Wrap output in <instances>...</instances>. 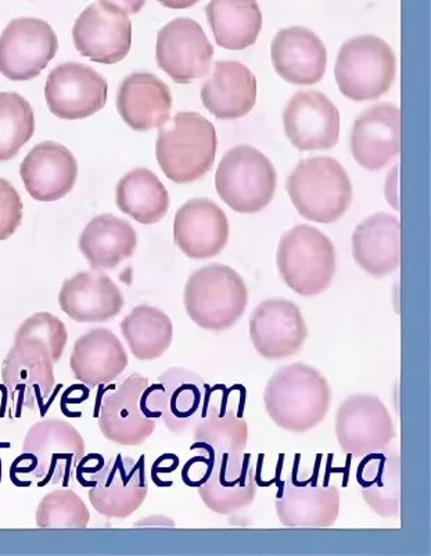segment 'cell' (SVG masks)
<instances>
[{"label":"cell","instance_id":"1","mask_svg":"<svg viewBox=\"0 0 431 556\" xmlns=\"http://www.w3.org/2000/svg\"><path fill=\"white\" fill-rule=\"evenodd\" d=\"M332 403L328 379L318 369L294 363L277 370L264 392L268 417L292 433H307L324 422Z\"/></svg>","mask_w":431,"mask_h":556},{"label":"cell","instance_id":"2","mask_svg":"<svg viewBox=\"0 0 431 556\" xmlns=\"http://www.w3.org/2000/svg\"><path fill=\"white\" fill-rule=\"evenodd\" d=\"M217 149L213 123L202 114L183 112L160 128L155 157L165 177L175 184H190L210 173Z\"/></svg>","mask_w":431,"mask_h":556},{"label":"cell","instance_id":"3","mask_svg":"<svg viewBox=\"0 0 431 556\" xmlns=\"http://www.w3.org/2000/svg\"><path fill=\"white\" fill-rule=\"evenodd\" d=\"M183 304L189 318L199 328L224 332L243 317L249 304V290L233 268L210 264L190 275Z\"/></svg>","mask_w":431,"mask_h":556},{"label":"cell","instance_id":"4","mask_svg":"<svg viewBox=\"0 0 431 556\" xmlns=\"http://www.w3.org/2000/svg\"><path fill=\"white\" fill-rule=\"evenodd\" d=\"M286 189L299 214L319 224L343 217L353 200V185L343 165L332 157H310L297 164Z\"/></svg>","mask_w":431,"mask_h":556},{"label":"cell","instance_id":"5","mask_svg":"<svg viewBox=\"0 0 431 556\" xmlns=\"http://www.w3.org/2000/svg\"><path fill=\"white\" fill-rule=\"evenodd\" d=\"M85 457L81 433L67 420H39L25 434L20 473L38 485L68 484Z\"/></svg>","mask_w":431,"mask_h":556},{"label":"cell","instance_id":"6","mask_svg":"<svg viewBox=\"0 0 431 556\" xmlns=\"http://www.w3.org/2000/svg\"><path fill=\"white\" fill-rule=\"evenodd\" d=\"M277 264L280 277L294 293L315 298L330 288L335 275L332 240L309 225H297L280 239Z\"/></svg>","mask_w":431,"mask_h":556},{"label":"cell","instance_id":"7","mask_svg":"<svg viewBox=\"0 0 431 556\" xmlns=\"http://www.w3.org/2000/svg\"><path fill=\"white\" fill-rule=\"evenodd\" d=\"M397 74L394 50L382 38L360 35L345 42L335 60V83L354 102H368L389 92Z\"/></svg>","mask_w":431,"mask_h":556},{"label":"cell","instance_id":"8","mask_svg":"<svg viewBox=\"0 0 431 556\" xmlns=\"http://www.w3.org/2000/svg\"><path fill=\"white\" fill-rule=\"evenodd\" d=\"M277 169L270 160L250 144H239L220 160L215 188L233 212L254 214L272 202Z\"/></svg>","mask_w":431,"mask_h":556},{"label":"cell","instance_id":"9","mask_svg":"<svg viewBox=\"0 0 431 556\" xmlns=\"http://www.w3.org/2000/svg\"><path fill=\"white\" fill-rule=\"evenodd\" d=\"M149 379L132 372L100 395V432L114 444L138 447L152 438L157 418L148 404Z\"/></svg>","mask_w":431,"mask_h":556},{"label":"cell","instance_id":"10","mask_svg":"<svg viewBox=\"0 0 431 556\" xmlns=\"http://www.w3.org/2000/svg\"><path fill=\"white\" fill-rule=\"evenodd\" d=\"M52 354L41 339L14 336L13 348L2 364V382L20 407L38 409L56 389Z\"/></svg>","mask_w":431,"mask_h":556},{"label":"cell","instance_id":"11","mask_svg":"<svg viewBox=\"0 0 431 556\" xmlns=\"http://www.w3.org/2000/svg\"><path fill=\"white\" fill-rule=\"evenodd\" d=\"M334 432L340 448L357 458L389 447L397 435L383 401L368 393L350 395L340 404Z\"/></svg>","mask_w":431,"mask_h":556},{"label":"cell","instance_id":"12","mask_svg":"<svg viewBox=\"0 0 431 556\" xmlns=\"http://www.w3.org/2000/svg\"><path fill=\"white\" fill-rule=\"evenodd\" d=\"M210 390L199 374L174 367L160 375L148 388V404L155 418L175 434L187 432L202 417L210 401Z\"/></svg>","mask_w":431,"mask_h":556},{"label":"cell","instance_id":"13","mask_svg":"<svg viewBox=\"0 0 431 556\" xmlns=\"http://www.w3.org/2000/svg\"><path fill=\"white\" fill-rule=\"evenodd\" d=\"M58 35L43 20L22 17L0 35V74L10 81L37 78L56 56Z\"/></svg>","mask_w":431,"mask_h":556},{"label":"cell","instance_id":"14","mask_svg":"<svg viewBox=\"0 0 431 556\" xmlns=\"http://www.w3.org/2000/svg\"><path fill=\"white\" fill-rule=\"evenodd\" d=\"M203 463L198 491L205 507L218 515H232L253 504L257 483L252 455L218 454L203 457Z\"/></svg>","mask_w":431,"mask_h":556},{"label":"cell","instance_id":"15","mask_svg":"<svg viewBox=\"0 0 431 556\" xmlns=\"http://www.w3.org/2000/svg\"><path fill=\"white\" fill-rule=\"evenodd\" d=\"M213 56V45L192 18H175L159 33L155 59L174 83L190 84L205 77Z\"/></svg>","mask_w":431,"mask_h":556},{"label":"cell","instance_id":"16","mask_svg":"<svg viewBox=\"0 0 431 556\" xmlns=\"http://www.w3.org/2000/svg\"><path fill=\"white\" fill-rule=\"evenodd\" d=\"M148 493L144 458L135 460L119 454L94 472L89 501L109 519H127L142 507Z\"/></svg>","mask_w":431,"mask_h":556},{"label":"cell","instance_id":"17","mask_svg":"<svg viewBox=\"0 0 431 556\" xmlns=\"http://www.w3.org/2000/svg\"><path fill=\"white\" fill-rule=\"evenodd\" d=\"M250 339L265 359L293 357L308 339L299 305L288 299H269L255 307L249 323Z\"/></svg>","mask_w":431,"mask_h":556},{"label":"cell","instance_id":"18","mask_svg":"<svg viewBox=\"0 0 431 556\" xmlns=\"http://www.w3.org/2000/svg\"><path fill=\"white\" fill-rule=\"evenodd\" d=\"M109 84L92 67L81 63L60 64L49 74L45 99L50 112L62 119H84L107 102Z\"/></svg>","mask_w":431,"mask_h":556},{"label":"cell","instance_id":"19","mask_svg":"<svg viewBox=\"0 0 431 556\" xmlns=\"http://www.w3.org/2000/svg\"><path fill=\"white\" fill-rule=\"evenodd\" d=\"M275 508L286 528H330L339 519L340 490L338 485L320 482L315 476L299 479L295 467L292 478L280 489Z\"/></svg>","mask_w":431,"mask_h":556},{"label":"cell","instance_id":"20","mask_svg":"<svg viewBox=\"0 0 431 556\" xmlns=\"http://www.w3.org/2000/svg\"><path fill=\"white\" fill-rule=\"evenodd\" d=\"M283 127L286 137L300 152L328 150L339 142L340 113L326 94L303 90L289 100Z\"/></svg>","mask_w":431,"mask_h":556},{"label":"cell","instance_id":"21","mask_svg":"<svg viewBox=\"0 0 431 556\" xmlns=\"http://www.w3.org/2000/svg\"><path fill=\"white\" fill-rule=\"evenodd\" d=\"M73 38L84 58L100 64H117L128 56L132 23L127 14L92 3L75 22Z\"/></svg>","mask_w":431,"mask_h":556},{"label":"cell","instance_id":"22","mask_svg":"<svg viewBox=\"0 0 431 556\" xmlns=\"http://www.w3.org/2000/svg\"><path fill=\"white\" fill-rule=\"evenodd\" d=\"M174 240L189 258L215 257L228 244V217L212 200H189L175 215Z\"/></svg>","mask_w":431,"mask_h":556},{"label":"cell","instance_id":"23","mask_svg":"<svg viewBox=\"0 0 431 556\" xmlns=\"http://www.w3.org/2000/svg\"><path fill=\"white\" fill-rule=\"evenodd\" d=\"M401 150V112L391 103L365 110L351 132V153L360 167L379 172Z\"/></svg>","mask_w":431,"mask_h":556},{"label":"cell","instance_id":"24","mask_svg":"<svg viewBox=\"0 0 431 556\" xmlns=\"http://www.w3.org/2000/svg\"><path fill=\"white\" fill-rule=\"evenodd\" d=\"M59 305L75 323H107L122 314L124 295L107 275L84 270L65 280L60 289Z\"/></svg>","mask_w":431,"mask_h":556},{"label":"cell","instance_id":"25","mask_svg":"<svg viewBox=\"0 0 431 556\" xmlns=\"http://www.w3.org/2000/svg\"><path fill=\"white\" fill-rule=\"evenodd\" d=\"M20 175L29 197L43 203L58 202L77 184L78 163L63 144L43 142L24 159Z\"/></svg>","mask_w":431,"mask_h":556},{"label":"cell","instance_id":"26","mask_svg":"<svg viewBox=\"0 0 431 556\" xmlns=\"http://www.w3.org/2000/svg\"><path fill=\"white\" fill-rule=\"evenodd\" d=\"M275 72L294 85H315L324 78L328 50L317 34L304 27L280 29L270 45Z\"/></svg>","mask_w":431,"mask_h":556},{"label":"cell","instance_id":"27","mask_svg":"<svg viewBox=\"0 0 431 556\" xmlns=\"http://www.w3.org/2000/svg\"><path fill=\"white\" fill-rule=\"evenodd\" d=\"M117 110L134 131L148 132L169 122L173 94L157 75L134 73L119 85Z\"/></svg>","mask_w":431,"mask_h":556},{"label":"cell","instance_id":"28","mask_svg":"<svg viewBox=\"0 0 431 556\" xmlns=\"http://www.w3.org/2000/svg\"><path fill=\"white\" fill-rule=\"evenodd\" d=\"M128 363L123 343L106 328H94L83 334L69 357L74 377L92 389L115 382Z\"/></svg>","mask_w":431,"mask_h":556},{"label":"cell","instance_id":"29","mask_svg":"<svg viewBox=\"0 0 431 556\" xmlns=\"http://www.w3.org/2000/svg\"><path fill=\"white\" fill-rule=\"evenodd\" d=\"M202 102L218 119L242 118L257 102V79L242 63L217 62L202 87Z\"/></svg>","mask_w":431,"mask_h":556},{"label":"cell","instance_id":"30","mask_svg":"<svg viewBox=\"0 0 431 556\" xmlns=\"http://www.w3.org/2000/svg\"><path fill=\"white\" fill-rule=\"evenodd\" d=\"M353 255L360 268L382 278L394 273L401 262V224L388 213L372 215L353 233Z\"/></svg>","mask_w":431,"mask_h":556},{"label":"cell","instance_id":"31","mask_svg":"<svg viewBox=\"0 0 431 556\" xmlns=\"http://www.w3.org/2000/svg\"><path fill=\"white\" fill-rule=\"evenodd\" d=\"M368 507L382 518L400 515L401 458L398 450L385 447L363 457L355 475Z\"/></svg>","mask_w":431,"mask_h":556},{"label":"cell","instance_id":"32","mask_svg":"<svg viewBox=\"0 0 431 556\" xmlns=\"http://www.w3.org/2000/svg\"><path fill=\"white\" fill-rule=\"evenodd\" d=\"M138 245L137 232L132 225L112 214L99 215L88 223L81 238L79 250L93 270H106L132 257Z\"/></svg>","mask_w":431,"mask_h":556},{"label":"cell","instance_id":"33","mask_svg":"<svg viewBox=\"0 0 431 556\" xmlns=\"http://www.w3.org/2000/svg\"><path fill=\"white\" fill-rule=\"evenodd\" d=\"M207 410L194 424L193 444L190 450L205 459L218 454H244L249 443V425L237 410L228 409L225 404L207 405Z\"/></svg>","mask_w":431,"mask_h":556},{"label":"cell","instance_id":"34","mask_svg":"<svg viewBox=\"0 0 431 556\" xmlns=\"http://www.w3.org/2000/svg\"><path fill=\"white\" fill-rule=\"evenodd\" d=\"M205 12L218 47L244 50L257 42L263 29L257 0H212Z\"/></svg>","mask_w":431,"mask_h":556},{"label":"cell","instance_id":"35","mask_svg":"<svg viewBox=\"0 0 431 556\" xmlns=\"http://www.w3.org/2000/svg\"><path fill=\"white\" fill-rule=\"evenodd\" d=\"M117 205L139 224H157L169 208L168 190L150 169L135 168L117 185Z\"/></svg>","mask_w":431,"mask_h":556},{"label":"cell","instance_id":"36","mask_svg":"<svg viewBox=\"0 0 431 556\" xmlns=\"http://www.w3.org/2000/svg\"><path fill=\"white\" fill-rule=\"evenodd\" d=\"M122 333L135 358L153 361L172 348L174 325L162 309L143 304L123 319Z\"/></svg>","mask_w":431,"mask_h":556},{"label":"cell","instance_id":"37","mask_svg":"<svg viewBox=\"0 0 431 556\" xmlns=\"http://www.w3.org/2000/svg\"><path fill=\"white\" fill-rule=\"evenodd\" d=\"M35 115L22 94L0 92V162H9L31 140Z\"/></svg>","mask_w":431,"mask_h":556},{"label":"cell","instance_id":"38","mask_svg":"<svg viewBox=\"0 0 431 556\" xmlns=\"http://www.w3.org/2000/svg\"><path fill=\"white\" fill-rule=\"evenodd\" d=\"M35 519L41 529H85L89 525L90 513L75 491L60 489L45 495Z\"/></svg>","mask_w":431,"mask_h":556},{"label":"cell","instance_id":"39","mask_svg":"<svg viewBox=\"0 0 431 556\" xmlns=\"http://www.w3.org/2000/svg\"><path fill=\"white\" fill-rule=\"evenodd\" d=\"M14 336H34L48 345L53 363L63 357L68 343L67 328L62 319L50 313H37L24 320Z\"/></svg>","mask_w":431,"mask_h":556},{"label":"cell","instance_id":"40","mask_svg":"<svg viewBox=\"0 0 431 556\" xmlns=\"http://www.w3.org/2000/svg\"><path fill=\"white\" fill-rule=\"evenodd\" d=\"M22 222V198L9 180L0 178V240L12 238Z\"/></svg>","mask_w":431,"mask_h":556},{"label":"cell","instance_id":"41","mask_svg":"<svg viewBox=\"0 0 431 556\" xmlns=\"http://www.w3.org/2000/svg\"><path fill=\"white\" fill-rule=\"evenodd\" d=\"M99 3L128 16V14H138L143 9L147 0H99Z\"/></svg>","mask_w":431,"mask_h":556},{"label":"cell","instance_id":"42","mask_svg":"<svg viewBox=\"0 0 431 556\" xmlns=\"http://www.w3.org/2000/svg\"><path fill=\"white\" fill-rule=\"evenodd\" d=\"M157 2L162 3L164 8L182 10L194 7L200 0H157Z\"/></svg>","mask_w":431,"mask_h":556}]
</instances>
